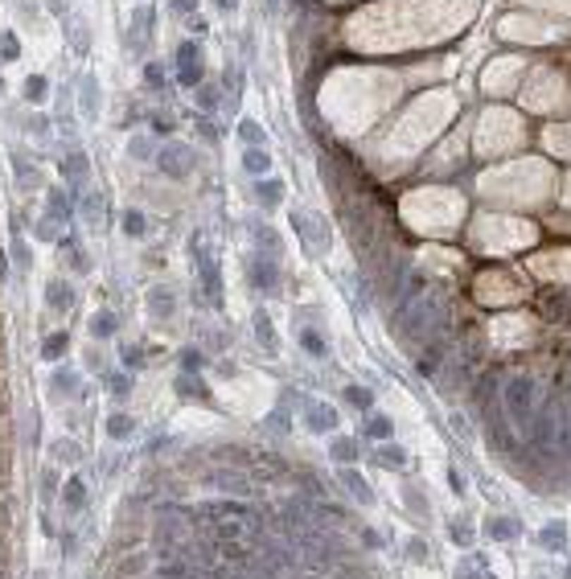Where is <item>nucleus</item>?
<instances>
[{
	"label": "nucleus",
	"instance_id": "nucleus-1",
	"mask_svg": "<svg viewBox=\"0 0 571 579\" xmlns=\"http://www.w3.org/2000/svg\"><path fill=\"white\" fill-rule=\"evenodd\" d=\"M534 411H539L534 378H530V374H510V378L501 382V415H505V423L526 432L530 419H534Z\"/></svg>",
	"mask_w": 571,
	"mask_h": 579
},
{
	"label": "nucleus",
	"instance_id": "nucleus-2",
	"mask_svg": "<svg viewBox=\"0 0 571 579\" xmlns=\"http://www.w3.org/2000/svg\"><path fill=\"white\" fill-rule=\"evenodd\" d=\"M555 440H559V394H551L547 403L534 411L530 428H526V444H530L534 452H551Z\"/></svg>",
	"mask_w": 571,
	"mask_h": 579
},
{
	"label": "nucleus",
	"instance_id": "nucleus-3",
	"mask_svg": "<svg viewBox=\"0 0 571 579\" xmlns=\"http://www.w3.org/2000/svg\"><path fill=\"white\" fill-rule=\"evenodd\" d=\"M156 169L165 173V177H173V181H185L193 173V152L185 144H165L156 152Z\"/></svg>",
	"mask_w": 571,
	"mask_h": 579
},
{
	"label": "nucleus",
	"instance_id": "nucleus-4",
	"mask_svg": "<svg viewBox=\"0 0 571 579\" xmlns=\"http://www.w3.org/2000/svg\"><path fill=\"white\" fill-rule=\"evenodd\" d=\"M202 46L197 42H181L177 46V82L181 87H202Z\"/></svg>",
	"mask_w": 571,
	"mask_h": 579
},
{
	"label": "nucleus",
	"instance_id": "nucleus-5",
	"mask_svg": "<svg viewBox=\"0 0 571 579\" xmlns=\"http://www.w3.org/2000/svg\"><path fill=\"white\" fill-rule=\"evenodd\" d=\"M247 280H251L255 292H276L280 267H276V259H267V255H251V259H247Z\"/></svg>",
	"mask_w": 571,
	"mask_h": 579
},
{
	"label": "nucleus",
	"instance_id": "nucleus-6",
	"mask_svg": "<svg viewBox=\"0 0 571 579\" xmlns=\"http://www.w3.org/2000/svg\"><path fill=\"white\" fill-rule=\"evenodd\" d=\"M197 271H202V284H206V296H210V304H222V280H218L214 255L202 247V239H197Z\"/></svg>",
	"mask_w": 571,
	"mask_h": 579
},
{
	"label": "nucleus",
	"instance_id": "nucleus-7",
	"mask_svg": "<svg viewBox=\"0 0 571 579\" xmlns=\"http://www.w3.org/2000/svg\"><path fill=\"white\" fill-rule=\"evenodd\" d=\"M337 407H329V403H309L305 407V428H309L312 435H321V432H337Z\"/></svg>",
	"mask_w": 571,
	"mask_h": 579
},
{
	"label": "nucleus",
	"instance_id": "nucleus-8",
	"mask_svg": "<svg viewBox=\"0 0 571 579\" xmlns=\"http://www.w3.org/2000/svg\"><path fill=\"white\" fill-rule=\"evenodd\" d=\"M374 464H379V468H395V473H403L407 464H411V456H407V448L391 444V440H382L379 448H374Z\"/></svg>",
	"mask_w": 571,
	"mask_h": 579
},
{
	"label": "nucleus",
	"instance_id": "nucleus-9",
	"mask_svg": "<svg viewBox=\"0 0 571 579\" xmlns=\"http://www.w3.org/2000/svg\"><path fill=\"white\" fill-rule=\"evenodd\" d=\"M539 547L551 551V555H563V551H567V526H563V522H547V526L539 530Z\"/></svg>",
	"mask_w": 571,
	"mask_h": 579
},
{
	"label": "nucleus",
	"instance_id": "nucleus-10",
	"mask_svg": "<svg viewBox=\"0 0 571 579\" xmlns=\"http://www.w3.org/2000/svg\"><path fill=\"white\" fill-rule=\"evenodd\" d=\"M255 197H259L263 210H276V206L284 201V181H276V177H259V181H255Z\"/></svg>",
	"mask_w": 571,
	"mask_h": 579
},
{
	"label": "nucleus",
	"instance_id": "nucleus-11",
	"mask_svg": "<svg viewBox=\"0 0 571 579\" xmlns=\"http://www.w3.org/2000/svg\"><path fill=\"white\" fill-rule=\"evenodd\" d=\"M46 304H49V309H58V313H66V309L74 304V288L66 284V280L54 275V280L46 284Z\"/></svg>",
	"mask_w": 571,
	"mask_h": 579
},
{
	"label": "nucleus",
	"instance_id": "nucleus-12",
	"mask_svg": "<svg viewBox=\"0 0 571 579\" xmlns=\"http://www.w3.org/2000/svg\"><path fill=\"white\" fill-rule=\"evenodd\" d=\"M251 329H255V337H259V345L267 349V354H276V349H280V341H276V329H271V316H267V309H255V316H251Z\"/></svg>",
	"mask_w": 571,
	"mask_h": 579
},
{
	"label": "nucleus",
	"instance_id": "nucleus-13",
	"mask_svg": "<svg viewBox=\"0 0 571 579\" xmlns=\"http://www.w3.org/2000/svg\"><path fill=\"white\" fill-rule=\"evenodd\" d=\"M148 313L161 316V320H168V316L177 313V296H173V288H152L148 292Z\"/></svg>",
	"mask_w": 571,
	"mask_h": 579
},
{
	"label": "nucleus",
	"instance_id": "nucleus-14",
	"mask_svg": "<svg viewBox=\"0 0 571 579\" xmlns=\"http://www.w3.org/2000/svg\"><path fill=\"white\" fill-rule=\"evenodd\" d=\"M341 485L350 489V497H354L357 506H374V493H370V485L362 481V473H354V468H341Z\"/></svg>",
	"mask_w": 571,
	"mask_h": 579
},
{
	"label": "nucleus",
	"instance_id": "nucleus-15",
	"mask_svg": "<svg viewBox=\"0 0 571 579\" xmlns=\"http://www.w3.org/2000/svg\"><path fill=\"white\" fill-rule=\"evenodd\" d=\"M485 534H489V538H498V542H514V538H518V534H522V526H518V522H514V518H485Z\"/></svg>",
	"mask_w": 571,
	"mask_h": 579
},
{
	"label": "nucleus",
	"instance_id": "nucleus-16",
	"mask_svg": "<svg viewBox=\"0 0 571 579\" xmlns=\"http://www.w3.org/2000/svg\"><path fill=\"white\" fill-rule=\"evenodd\" d=\"M62 506H66V513H82V506H87V485H82V477H70V481L62 485Z\"/></svg>",
	"mask_w": 571,
	"mask_h": 579
},
{
	"label": "nucleus",
	"instance_id": "nucleus-17",
	"mask_svg": "<svg viewBox=\"0 0 571 579\" xmlns=\"http://www.w3.org/2000/svg\"><path fill=\"white\" fill-rule=\"evenodd\" d=\"M78 91H82V95H78L82 116H91V120H95V116H99V78H95V74H87V78L78 82Z\"/></svg>",
	"mask_w": 571,
	"mask_h": 579
},
{
	"label": "nucleus",
	"instance_id": "nucleus-18",
	"mask_svg": "<svg viewBox=\"0 0 571 579\" xmlns=\"http://www.w3.org/2000/svg\"><path fill=\"white\" fill-rule=\"evenodd\" d=\"M329 456L341 464V468H350L357 460V440L354 435H333V444H329Z\"/></svg>",
	"mask_w": 571,
	"mask_h": 579
},
{
	"label": "nucleus",
	"instance_id": "nucleus-19",
	"mask_svg": "<svg viewBox=\"0 0 571 579\" xmlns=\"http://www.w3.org/2000/svg\"><path fill=\"white\" fill-rule=\"evenodd\" d=\"M242 169L251 173V177H267L271 173V152L267 148H247L242 152Z\"/></svg>",
	"mask_w": 571,
	"mask_h": 579
},
{
	"label": "nucleus",
	"instance_id": "nucleus-20",
	"mask_svg": "<svg viewBox=\"0 0 571 579\" xmlns=\"http://www.w3.org/2000/svg\"><path fill=\"white\" fill-rule=\"evenodd\" d=\"M107 435H111V440H132V435H136V419H132L128 411H111V415H107Z\"/></svg>",
	"mask_w": 571,
	"mask_h": 579
},
{
	"label": "nucleus",
	"instance_id": "nucleus-21",
	"mask_svg": "<svg viewBox=\"0 0 571 579\" xmlns=\"http://www.w3.org/2000/svg\"><path fill=\"white\" fill-rule=\"evenodd\" d=\"M91 333H95L99 341L116 337V333H119V316L111 313V309H99V313L91 316Z\"/></svg>",
	"mask_w": 571,
	"mask_h": 579
},
{
	"label": "nucleus",
	"instance_id": "nucleus-22",
	"mask_svg": "<svg viewBox=\"0 0 571 579\" xmlns=\"http://www.w3.org/2000/svg\"><path fill=\"white\" fill-rule=\"evenodd\" d=\"M66 349H70V333H66V329H58V333H49V337L42 341V358H46V362H58Z\"/></svg>",
	"mask_w": 571,
	"mask_h": 579
},
{
	"label": "nucleus",
	"instance_id": "nucleus-23",
	"mask_svg": "<svg viewBox=\"0 0 571 579\" xmlns=\"http://www.w3.org/2000/svg\"><path fill=\"white\" fill-rule=\"evenodd\" d=\"M177 394H181V399H193V403H210V394H206V386H202L197 374H181V378H177Z\"/></svg>",
	"mask_w": 571,
	"mask_h": 579
},
{
	"label": "nucleus",
	"instance_id": "nucleus-24",
	"mask_svg": "<svg viewBox=\"0 0 571 579\" xmlns=\"http://www.w3.org/2000/svg\"><path fill=\"white\" fill-rule=\"evenodd\" d=\"M251 242H255V247H263V251H271V255L284 247V242H280V235H276L267 222H251Z\"/></svg>",
	"mask_w": 571,
	"mask_h": 579
},
{
	"label": "nucleus",
	"instance_id": "nucleus-25",
	"mask_svg": "<svg viewBox=\"0 0 571 579\" xmlns=\"http://www.w3.org/2000/svg\"><path fill=\"white\" fill-rule=\"evenodd\" d=\"M103 382H107V394H116V399H128V394H132V386H136V378H132V370H111Z\"/></svg>",
	"mask_w": 571,
	"mask_h": 579
},
{
	"label": "nucleus",
	"instance_id": "nucleus-26",
	"mask_svg": "<svg viewBox=\"0 0 571 579\" xmlns=\"http://www.w3.org/2000/svg\"><path fill=\"white\" fill-rule=\"evenodd\" d=\"M300 345H305V354H309V358H321V362L329 358V341L321 337L317 329H300Z\"/></svg>",
	"mask_w": 571,
	"mask_h": 579
},
{
	"label": "nucleus",
	"instance_id": "nucleus-27",
	"mask_svg": "<svg viewBox=\"0 0 571 579\" xmlns=\"http://www.w3.org/2000/svg\"><path fill=\"white\" fill-rule=\"evenodd\" d=\"M74 386H78V374H74V370H66V366L49 378V390H54V394H62V399H70Z\"/></svg>",
	"mask_w": 571,
	"mask_h": 579
},
{
	"label": "nucleus",
	"instance_id": "nucleus-28",
	"mask_svg": "<svg viewBox=\"0 0 571 579\" xmlns=\"http://www.w3.org/2000/svg\"><path fill=\"white\" fill-rule=\"evenodd\" d=\"M366 435H370V440H391V435H395V423H391V415H370V419H366Z\"/></svg>",
	"mask_w": 571,
	"mask_h": 579
},
{
	"label": "nucleus",
	"instance_id": "nucleus-29",
	"mask_svg": "<svg viewBox=\"0 0 571 579\" xmlns=\"http://www.w3.org/2000/svg\"><path fill=\"white\" fill-rule=\"evenodd\" d=\"M341 399H345L354 411H370V407H374V394H370L366 386H345V390H341Z\"/></svg>",
	"mask_w": 571,
	"mask_h": 579
},
{
	"label": "nucleus",
	"instance_id": "nucleus-30",
	"mask_svg": "<svg viewBox=\"0 0 571 579\" xmlns=\"http://www.w3.org/2000/svg\"><path fill=\"white\" fill-rule=\"evenodd\" d=\"M238 136H242V144H247V148H263V144H267V132H263L255 120H242V123H238Z\"/></svg>",
	"mask_w": 571,
	"mask_h": 579
},
{
	"label": "nucleus",
	"instance_id": "nucleus-31",
	"mask_svg": "<svg viewBox=\"0 0 571 579\" xmlns=\"http://www.w3.org/2000/svg\"><path fill=\"white\" fill-rule=\"evenodd\" d=\"M49 452H54V460H58V464H74V460L82 456V448H78L74 440H54V444H49Z\"/></svg>",
	"mask_w": 571,
	"mask_h": 579
},
{
	"label": "nucleus",
	"instance_id": "nucleus-32",
	"mask_svg": "<svg viewBox=\"0 0 571 579\" xmlns=\"http://www.w3.org/2000/svg\"><path fill=\"white\" fill-rule=\"evenodd\" d=\"M46 210H49V218H70V197H66V189H49Z\"/></svg>",
	"mask_w": 571,
	"mask_h": 579
},
{
	"label": "nucleus",
	"instance_id": "nucleus-33",
	"mask_svg": "<svg viewBox=\"0 0 571 579\" xmlns=\"http://www.w3.org/2000/svg\"><path fill=\"white\" fill-rule=\"evenodd\" d=\"M144 230H148V218L140 210H123V235L128 239H144Z\"/></svg>",
	"mask_w": 571,
	"mask_h": 579
},
{
	"label": "nucleus",
	"instance_id": "nucleus-34",
	"mask_svg": "<svg viewBox=\"0 0 571 579\" xmlns=\"http://www.w3.org/2000/svg\"><path fill=\"white\" fill-rule=\"evenodd\" d=\"M448 538H453L456 547H473V526H469V518H456L453 526H448Z\"/></svg>",
	"mask_w": 571,
	"mask_h": 579
},
{
	"label": "nucleus",
	"instance_id": "nucleus-35",
	"mask_svg": "<svg viewBox=\"0 0 571 579\" xmlns=\"http://www.w3.org/2000/svg\"><path fill=\"white\" fill-rule=\"evenodd\" d=\"M197 91V107L202 111H218V103H222V95H218V87H210V82H202V87H193Z\"/></svg>",
	"mask_w": 571,
	"mask_h": 579
},
{
	"label": "nucleus",
	"instance_id": "nucleus-36",
	"mask_svg": "<svg viewBox=\"0 0 571 579\" xmlns=\"http://www.w3.org/2000/svg\"><path fill=\"white\" fill-rule=\"evenodd\" d=\"M403 493H407V506L415 509L419 518H431V509H428V497L419 493V485H403Z\"/></svg>",
	"mask_w": 571,
	"mask_h": 579
},
{
	"label": "nucleus",
	"instance_id": "nucleus-37",
	"mask_svg": "<svg viewBox=\"0 0 571 579\" xmlns=\"http://www.w3.org/2000/svg\"><path fill=\"white\" fill-rule=\"evenodd\" d=\"M46 78H42V74H29V78H25V99H29V103H42V99H46Z\"/></svg>",
	"mask_w": 571,
	"mask_h": 579
},
{
	"label": "nucleus",
	"instance_id": "nucleus-38",
	"mask_svg": "<svg viewBox=\"0 0 571 579\" xmlns=\"http://www.w3.org/2000/svg\"><path fill=\"white\" fill-rule=\"evenodd\" d=\"M206 366V354L202 349H181V374H197Z\"/></svg>",
	"mask_w": 571,
	"mask_h": 579
},
{
	"label": "nucleus",
	"instance_id": "nucleus-39",
	"mask_svg": "<svg viewBox=\"0 0 571 579\" xmlns=\"http://www.w3.org/2000/svg\"><path fill=\"white\" fill-rule=\"evenodd\" d=\"M119 362H123V370H140V366H144V349H140V345H123V349H119Z\"/></svg>",
	"mask_w": 571,
	"mask_h": 579
},
{
	"label": "nucleus",
	"instance_id": "nucleus-40",
	"mask_svg": "<svg viewBox=\"0 0 571 579\" xmlns=\"http://www.w3.org/2000/svg\"><path fill=\"white\" fill-rule=\"evenodd\" d=\"M128 152H132L136 161H148V156H152V140H148V136H132V140H128Z\"/></svg>",
	"mask_w": 571,
	"mask_h": 579
},
{
	"label": "nucleus",
	"instance_id": "nucleus-41",
	"mask_svg": "<svg viewBox=\"0 0 571 579\" xmlns=\"http://www.w3.org/2000/svg\"><path fill=\"white\" fill-rule=\"evenodd\" d=\"M62 173H66L70 181H82V173H87V156H82V152H74L70 161L62 165Z\"/></svg>",
	"mask_w": 571,
	"mask_h": 579
},
{
	"label": "nucleus",
	"instance_id": "nucleus-42",
	"mask_svg": "<svg viewBox=\"0 0 571 579\" xmlns=\"http://www.w3.org/2000/svg\"><path fill=\"white\" fill-rule=\"evenodd\" d=\"M407 559L411 563H428V542L424 538H407Z\"/></svg>",
	"mask_w": 571,
	"mask_h": 579
},
{
	"label": "nucleus",
	"instance_id": "nucleus-43",
	"mask_svg": "<svg viewBox=\"0 0 571 579\" xmlns=\"http://www.w3.org/2000/svg\"><path fill=\"white\" fill-rule=\"evenodd\" d=\"M17 54H21L17 37H13V33H0V58H4V62H17Z\"/></svg>",
	"mask_w": 571,
	"mask_h": 579
},
{
	"label": "nucleus",
	"instance_id": "nucleus-44",
	"mask_svg": "<svg viewBox=\"0 0 571 579\" xmlns=\"http://www.w3.org/2000/svg\"><path fill=\"white\" fill-rule=\"evenodd\" d=\"M54 493H58V473H54V468H46V473H42V497H54Z\"/></svg>",
	"mask_w": 571,
	"mask_h": 579
},
{
	"label": "nucleus",
	"instance_id": "nucleus-45",
	"mask_svg": "<svg viewBox=\"0 0 571 579\" xmlns=\"http://www.w3.org/2000/svg\"><path fill=\"white\" fill-rule=\"evenodd\" d=\"M197 4H202V0H168V8H173L177 17H190V13H197Z\"/></svg>",
	"mask_w": 571,
	"mask_h": 579
},
{
	"label": "nucleus",
	"instance_id": "nucleus-46",
	"mask_svg": "<svg viewBox=\"0 0 571 579\" xmlns=\"http://www.w3.org/2000/svg\"><path fill=\"white\" fill-rule=\"evenodd\" d=\"M144 82H148V87H161V82H165V70L148 62V66H144Z\"/></svg>",
	"mask_w": 571,
	"mask_h": 579
},
{
	"label": "nucleus",
	"instance_id": "nucleus-47",
	"mask_svg": "<svg viewBox=\"0 0 571 579\" xmlns=\"http://www.w3.org/2000/svg\"><path fill=\"white\" fill-rule=\"evenodd\" d=\"M448 489H453V493H469V489H465V473H460V468H448Z\"/></svg>",
	"mask_w": 571,
	"mask_h": 579
},
{
	"label": "nucleus",
	"instance_id": "nucleus-48",
	"mask_svg": "<svg viewBox=\"0 0 571 579\" xmlns=\"http://www.w3.org/2000/svg\"><path fill=\"white\" fill-rule=\"evenodd\" d=\"M144 571V559H128V563H119V575H140Z\"/></svg>",
	"mask_w": 571,
	"mask_h": 579
},
{
	"label": "nucleus",
	"instance_id": "nucleus-49",
	"mask_svg": "<svg viewBox=\"0 0 571 579\" xmlns=\"http://www.w3.org/2000/svg\"><path fill=\"white\" fill-rule=\"evenodd\" d=\"M13 255H17V263H21V267H29V247H25L21 239L13 242Z\"/></svg>",
	"mask_w": 571,
	"mask_h": 579
},
{
	"label": "nucleus",
	"instance_id": "nucleus-50",
	"mask_svg": "<svg viewBox=\"0 0 571 579\" xmlns=\"http://www.w3.org/2000/svg\"><path fill=\"white\" fill-rule=\"evenodd\" d=\"M362 542H366L370 551H379V547H382V534H374V530H362Z\"/></svg>",
	"mask_w": 571,
	"mask_h": 579
},
{
	"label": "nucleus",
	"instance_id": "nucleus-51",
	"mask_svg": "<svg viewBox=\"0 0 571 579\" xmlns=\"http://www.w3.org/2000/svg\"><path fill=\"white\" fill-rule=\"evenodd\" d=\"M453 432L460 435V440H469V423H465V419H460V415H453Z\"/></svg>",
	"mask_w": 571,
	"mask_h": 579
},
{
	"label": "nucleus",
	"instance_id": "nucleus-52",
	"mask_svg": "<svg viewBox=\"0 0 571 579\" xmlns=\"http://www.w3.org/2000/svg\"><path fill=\"white\" fill-rule=\"evenodd\" d=\"M214 8H218V13H235L238 0H214Z\"/></svg>",
	"mask_w": 571,
	"mask_h": 579
},
{
	"label": "nucleus",
	"instance_id": "nucleus-53",
	"mask_svg": "<svg viewBox=\"0 0 571 579\" xmlns=\"http://www.w3.org/2000/svg\"><path fill=\"white\" fill-rule=\"evenodd\" d=\"M4 280H8V255L0 251V284H4Z\"/></svg>",
	"mask_w": 571,
	"mask_h": 579
}]
</instances>
